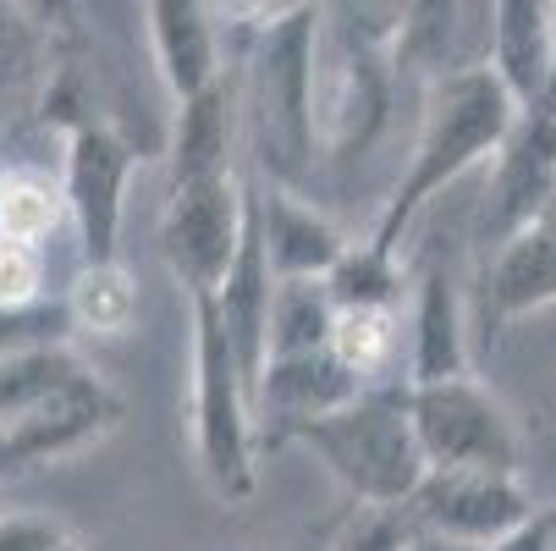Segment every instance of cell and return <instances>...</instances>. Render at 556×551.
<instances>
[{
  "mask_svg": "<svg viewBox=\"0 0 556 551\" xmlns=\"http://www.w3.org/2000/svg\"><path fill=\"white\" fill-rule=\"evenodd\" d=\"M408 551H473V546H457V540H435V535H408Z\"/></svg>",
  "mask_w": 556,
  "mask_h": 551,
  "instance_id": "30",
  "label": "cell"
},
{
  "mask_svg": "<svg viewBox=\"0 0 556 551\" xmlns=\"http://www.w3.org/2000/svg\"><path fill=\"white\" fill-rule=\"evenodd\" d=\"M408 535L457 540L473 551H491L513 529L534 518V497L513 475H473V468H430L425 486L396 508Z\"/></svg>",
  "mask_w": 556,
  "mask_h": 551,
  "instance_id": "7",
  "label": "cell"
},
{
  "mask_svg": "<svg viewBox=\"0 0 556 551\" xmlns=\"http://www.w3.org/2000/svg\"><path fill=\"white\" fill-rule=\"evenodd\" d=\"M72 535L55 524V518H39V513H7L0 518V551H61Z\"/></svg>",
  "mask_w": 556,
  "mask_h": 551,
  "instance_id": "29",
  "label": "cell"
},
{
  "mask_svg": "<svg viewBox=\"0 0 556 551\" xmlns=\"http://www.w3.org/2000/svg\"><path fill=\"white\" fill-rule=\"evenodd\" d=\"M66 221H72V210H66L61 177H50L45 166H28V161L0 166V238L45 249Z\"/></svg>",
  "mask_w": 556,
  "mask_h": 551,
  "instance_id": "20",
  "label": "cell"
},
{
  "mask_svg": "<svg viewBox=\"0 0 556 551\" xmlns=\"http://www.w3.org/2000/svg\"><path fill=\"white\" fill-rule=\"evenodd\" d=\"M193 309V359H188V436L199 475L215 502L243 508L260 491V436H254V391L249 375L237 364V348L226 337L220 303L188 298Z\"/></svg>",
  "mask_w": 556,
  "mask_h": 551,
  "instance_id": "3",
  "label": "cell"
},
{
  "mask_svg": "<svg viewBox=\"0 0 556 551\" xmlns=\"http://www.w3.org/2000/svg\"><path fill=\"white\" fill-rule=\"evenodd\" d=\"M45 298H50L45 292V249L0 238V303L28 309V303H45Z\"/></svg>",
  "mask_w": 556,
  "mask_h": 551,
  "instance_id": "26",
  "label": "cell"
},
{
  "mask_svg": "<svg viewBox=\"0 0 556 551\" xmlns=\"http://www.w3.org/2000/svg\"><path fill=\"white\" fill-rule=\"evenodd\" d=\"M545 105L556 111V7H551V100Z\"/></svg>",
  "mask_w": 556,
  "mask_h": 551,
  "instance_id": "32",
  "label": "cell"
},
{
  "mask_svg": "<svg viewBox=\"0 0 556 551\" xmlns=\"http://www.w3.org/2000/svg\"><path fill=\"white\" fill-rule=\"evenodd\" d=\"M243 231H249V177L172 183V199L161 210V260L188 298H210L226 287Z\"/></svg>",
  "mask_w": 556,
  "mask_h": 551,
  "instance_id": "6",
  "label": "cell"
},
{
  "mask_svg": "<svg viewBox=\"0 0 556 551\" xmlns=\"http://www.w3.org/2000/svg\"><path fill=\"white\" fill-rule=\"evenodd\" d=\"M326 551H408V529L396 513H375V508H353L348 524L337 529V540Z\"/></svg>",
  "mask_w": 556,
  "mask_h": 551,
  "instance_id": "27",
  "label": "cell"
},
{
  "mask_svg": "<svg viewBox=\"0 0 556 551\" xmlns=\"http://www.w3.org/2000/svg\"><path fill=\"white\" fill-rule=\"evenodd\" d=\"M138 281L122 260L111 265H84L66 287V314H72V331H89V337H127L138 326Z\"/></svg>",
  "mask_w": 556,
  "mask_h": 551,
  "instance_id": "22",
  "label": "cell"
},
{
  "mask_svg": "<svg viewBox=\"0 0 556 551\" xmlns=\"http://www.w3.org/2000/svg\"><path fill=\"white\" fill-rule=\"evenodd\" d=\"M89 375V364L77 359L72 348H39V353H23V359H7L0 364V425H23L34 419L39 409H50L66 386H77Z\"/></svg>",
  "mask_w": 556,
  "mask_h": 551,
  "instance_id": "21",
  "label": "cell"
},
{
  "mask_svg": "<svg viewBox=\"0 0 556 551\" xmlns=\"http://www.w3.org/2000/svg\"><path fill=\"white\" fill-rule=\"evenodd\" d=\"M408 414L430 468H473V475L523 480V430L513 409L473 375L408 386Z\"/></svg>",
  "mask_w": 556,
  "mask_h": 551,
  "instance_id": "5",
  "label": "cell"
},
{
  "mask_svg": "<svg viewBox=\"0 0 556 551\" xmlns=\"http://www.w3.org/2000/svg\"><path fill=\"white\" fill-rule=\"evenodd\" d=\"M243 66H231L215 89L177 105L172 127V183L237 177V133H243Z\"/></svg>",
  "mask_w": 556,
  "mask_h": 551,
  "instance_id": "15",
  "label": "cell"
},
{
  "mask_svg": "<svg viewBox=\"0 0 556 551\" xmlns=\"http://www.w3.org/2000/svg\"><path fill=\"white\" fill-rule=\"evenodd\" d=\"M331 331H337V298H331L326 281H276V298H270V359L326 353Z\"/></svg>",
  "mask_w": 556,
  "mask_h": 551,
  "instance_id": "23",
  "label": "cell"
},
{
  "mask_svg": "<svg viewBox=\"0 0 556 551\" xmlns=\"http://www.w3.org/2000/svg\"><path fill=\"white\" fill-rule=\"evenodd\" d=\"M314 50H320V7H287L260 28V50L243 66V122L260 149V177L298 188L314 172Z\"/></svg>",
  "mask_w": 556,
  "mask_h": 551,
  "instance_id": "2",
  "label": "cell"
},
{
  "mask_svg": "<svg viewBox=\"0 0 556 551\" xmlns=\"http://www.w3.org/2000/svg\"><path fill=\"white\" fill-rule=\"evenodd\" d=\"M551 199H556V111H523L491 161L485 199L473 210V243L485 254L507 249L551 210Z\"/></svg>",
  "mask_w": 556,
  "mask_h": 551,
  "instance_id": "8",
  "label": "cell"
},
{
  "mask_svg": "<svg viewBox=\"0 0 556 551\" xmlns=\"http://www.w3.org/2000/svg\"><path fill=\"white\" fill-rule=\"evenodd\" d=\"M391 61L396 77H425V95L452 77L491 72V7H457V0L403 7Z\"/></svg>",
  "mask_w": 556,
  "mask_h": 551,
  "instance_id": "10",
  "label": "cell"
},
{
  "mask_svg": "<svg viewBox=\"0 0 556 551\" xmlns=\"http://www.w3.org/2000/svg\"><path fill=\"white\" fill-rule=\"evenodd\" d=\"M358 391L364 386L331 359V348L298 353V359H270L254 386V436H260V447H287V441H298L303 425L337 414Z\"/></svg>",
  "mask_w": 556,
  "mask_h": 551,
  "instance_id": "11",
  "label": "cell"
},
{
  "mask_svg": "<svg viewBox=\"0 0 556 551\" xmlns=\"http://www.w3.org/2000/svg\"><path fill=\"white\" fill-rule=\"evenodd\" d=\"M61 551H105V546H84V540H66Z\"/></svg>",
  "mask_w": 556,
  "mask_h": 551,
  "instance_id": "33",
  "label": "cell"
},
{
  "mask_svg": "<svg viewBox=\"0 0 556 551\" xmlns=\"http://www.w3.org/2000/svg\"><path fill=\"white\" fill-rule=\"evenodd\" d=\"M518 105L513 95L496 84L491 72H468L452 77V84H435L425 95V122L414 138V154L403 177H396L369 243L386 254H403L414 221L430 210V199H441L463 172H473L480 161H496V149L507 143V133L518 127Z\"/></svg>",
  "mask_w": 556,
  "mask_h": 551,
  "instance_id": "1",
  "label": "cell"
},
{
  "mask_svg": "<svg viewBox=\"0 0 556 551\" xmlns=\"http://www.w3.org/2000/svg\"><path fill=\"white\" fill-rule=\"evenodd\" d=\"M545 303H556V199L523 238H513L507 249L485 260V276H480L485 331L518 321L529 309H545Z\"/></svg>",
  "mask_w": 556,
  "mask_h": 551,
  "instance_id": "16",
  "label": "cell"
},
{
  "mask_svg": "<svg viewBox=\"0 0 556 551\" xmlns=\"http://www.w3.org/2000/svg\"><path fill=\"white\" fill-rule=\"evenodd\" d=\"M298 447L314 452V463L375 513H396L430 475V463L414 436L408 386H369L337 414L298 430Z\"/></svg>",
  "mask_w": 556,
  "mask_h": 551,
  "instance_id": "4",
  "label": "cell"
},
{
  "mask_svg": "<svg viewBox=\"0 0 556 551\" xmlns=\"http://www.w3.org/2000/svg\"><path fill=\"white\" fill-rule=\"evenodd\" d=\"M331 359L369 391V386H408L403 364V309H337Z\"/></svg>",
  "mask_w": 556,
  "mask_h": 551,
  "instance_id": "19",
  "label": "cell"
},
{
  "mask_svg": "<svg viewBox=\"0 0 556 551\" xmlns=\"http://www.w3.org/2000/svg\"><path fill=\"white\" fill-rule=\"evenodd\" d=\"M23 66H34V34H28L17 7H0V100L12 95Z\"/></svg>",
  "mask_w": 556,
  "mask_h": 551,
  "instance_id": "28",
  "label": "cell"
},
{
  "mask_svg": "<svg viewBox=\"0 0 556 551\" xmlns=\"http://www.w3.org/2000/svg\"><path fill=\"white\" fill-rule=\"evenodd\" d=\"M17 475V458H12V436H7V425H0V486H7Z\"/></svg>",
  "mask_w": 556,
  "mask_h": 551,
  "instance_id": "31",
  "label": "cell"
},
{
  "mask_svg": "<svg viewBox=\"0 0 556 551\" xmlns=\"http://www.w3.org/2000/svg\"><path fill=\"white\" fill-rule=\"evenodd\" d=\"M249 193H254L260 243L270 254L276 281H326L342 265V254L353 249L337 231V221L320 215L298 188H281L270 177H249Z\"/></svg>",
  "mask_w": 556,
  "mask_h": 551,
  "instance_id": "12",
  "label": "cell"
},
{
  "mask_svg": "<svg viewBox=\"0 0 556 551\" xmlns=\"http://www.w3.org/2000/svg\"><path fill=\"white\" fill-rule=\"evenodd\" d=\"M116 419H122V398L89 370L77 386H66L50 409H39L34 419H23V425L7 430L12 436V458H17V475L94 447L105 430H116Z\"/></svg>",
  "mask_w": 556,
  "mask_h": 551,
  "instance_id": "14",
  "label": "cell"
},
{
  "mask_svg": "<svg viewBox=\"0 0 556 551\" xmlns=\"http://www.w3.org/2000/svg\"><path fill=\"white\" fill-rule=\"evenodd\" d=\"M491 77L518 111H551V7L491 0Z\"/></svg>",
  "mask_w": 556,
  "mask_h": 551,
  "instance_id": "18",
  "label": "cell"
},
{
  "mask_svg": "<svg viewBox=\"0 0 556 551\" xmlns=\"http://www.w3.org/2000/svg\"><path fill=\"white\" fill-rule=\"evenodd\" d=\"M66 337H72L66 298H45V303H28V309L0 303V364L39 353V348H66Z\"/></svg>",
  "mask_w": 556,
  "mask_h": 551,
  "instance_id": "25",
  "label": "cell"
},
{
  "mask_svg": "<svg viewBox=\"0 0 556 551\" xmlns=\"http://www.w3.org/2000/svg\"><path fill=\"white\" fill-rule=\"evenodd\" d=\"M468 375V309L457 281L430 265L408 303V386H441Z\"/></svg>",
  "mask_w": 556,
  "mask_h": 551,
  "instance_id": "17",
  "label": "cell"
},
{
  "mask_svg": "<svg viewBox=\"0 0 556 551\" xmlns=\"http://www.w3.org/2000/svg\"><path fill=\"white\" fill-rule=\"evenodd\" d=\"M138 172V149L111 122H84L66 133V210L84 243V265H111L122 243V215H127V183Z\"/></svg>",
  "mask_w": 556,
  "mask_h": 551,
  "instance_id": "9",
  "label": "cell"
},
{
  "mask_svg": "<svg viewBox=\"0 0 556 551\" xmlns=\"http://www.w3.org/2000/svg\"><path fill=\"white\" fill-rule=\"evenodd\" d=\"M143 34H149V55L154 72L177 105L199 100L204 89H215L231 72L220 55V28L215 12L199 7V0H149L143 7Z\"/></svg>",
  "mask_w": 556,
  "mask_h": 551,
  "instance_id": "13",
  "label": "cell"
},
{
  "mask_svg": "<svg viewBox=\"0 0 556 551\" xmlns=\"http://www.w3.org/2000/svg\"><path fill=\"white\" fill-rule=\"evenodd\" d=\"M337 309H403V254H386L369 238L342 254V265L326 276Z\"/></svg>",
  "mask_w": 556,
  "mask_h": 551,
  "instance_id": "24",
  "label": "cell"
}]
</instances>
